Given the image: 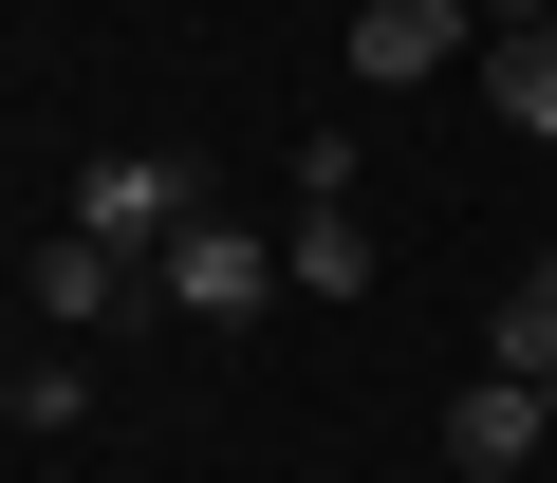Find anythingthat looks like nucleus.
Wrapping results in <instances>:
<instances>
[{
  "label": "nucleus",
  "mask_w": 557,
  "mask_h": 483,
  "mask_svg": "<svg viewBox=\"0 0 557 483\" xmlns=\"http://www.w3.org/2000/svg\"><path fill=\"white\" fill-rule=\"evenodd\" d=\"M149 298H168V317H223V335H242L260 298H298V280H278V242H242V223L205 205V223H168V242H149Z\"/></svg>",
  "instance_id": "nucleus-1"
},
{
  "label": "nucleus",
  "mask_w": 557,
  "mask_h": 483,
  "mask_svg": "<svg viewBox=\"0 0 557 483\" xmlns=\"http://www.w3.org/2000/svg\"><path fill=\"white\" fill-rule=\"evenodd\" d=\"M168 223H205V168L186 149H94L75 168V242H131V261H149Z\"/></svg>",
  "instance_id": "nucleus-2"
},
{
  "label": "nucleus",
  "mask_w": 557,
  "mask_h": 483,
  "mask_svg": "<svg viewBox=\"0 0 557 483\" xmlns=\"http://www.w3.org/2000/svg\"><path fill=\"white\" fill-rule=\"evenodd\" d=\"M465 38H483V0H354V75H372V94H409V75H446Z\"/></svg>",
  "instance_id": "nucleus-3"
},
{
  "label": "nucleus",
  "mask_w": 557,
  "mask_h": 483,
  "mask_svg": "<svg viewBox=\"0 0 557 483\" xmlns=\"http://www.w3.org/2000/svg\"><path fill=\"white\" fill-rule=\"evenodd\" d=\"M131 298H149V261H131V242H75V223L38 242V317H57V335H112Z\"/></svg>",
  "instance_id": "nucleus-4"
},
{
  "label": "nucleus",
  "mask_w": 557,
  "mask_h": 483,
  "mask_svg": "<svg viewBox=\"0 0 557 483\" xmlns=\"http://www.w3.org/2000/svg\"><path fill=\"white\" fill-rule=\"evenodd\" d=\"M539 428H557V391H520V372H483V391L446 409V465H465V483H520V465H539Z\"/></svg>",
  "instance_id": "nucleus-5"
},
{
  "label": "nucleus",
  "mask_w": 557,
  "mask_h": 483,
  "mask_svg": "<svg viewBox=\"0 0 557 483\" xmlns=\"http://www.w3.org/2000/svg\"><path fill=\"white\" fill-rule=\"evenodd\" d=\"M278 280H298V298H372V223L354 205H298V223H278Z\"/></svg>",
  "instance_id": "nucleus-6"
},
{
  "label": "nucleus",
  "mask_w": 557,
  "mask_h": 483,
  "mask_svg": "<svg viewBox=\"0 0 557 483\" xmlns=\"http://www.w3.org/2000/svg\"><path fill=\"white\" fill-rule=\"evenodd\" d=\"M483 94H502V112H520V131L557 149V20H520V38H483Z\"/></svg>",
  "instance_id": "nucleus-7"
},
{
  "label": "nucleus",
  "mask_w": 557,
  "mask_h": 483,
  "mask_svg": "<svg viewBox=\"0 0 557 483\" xmlns=\"http://www.w3.org/2000/svg\"><path fill=\"white\" fill-rule=\"evenodd\" d=\"M502 372H520V391H557V261H520V280H502Z\"/></svg>",
  "instance_id": "nucleus-8"
},
{
  "label": "nucleus",
  "mask_w": 557,
  "mask_h": 483,
  "mask_svg": "<svg viewBox=\"0 0 557 483\" xmlns=\"http://www.w3.org/2000/svg\"><path fill=\"white\" fill-rule=\"evenodd\" d=\"M20 428H38V446H75V428H94V335H75V354H38V372H20Z\"/></svg>",
  "instance_id": "nucleus-9"
},
{
  "label": "nucleus",
  "mask_w": 557,
  "mask_h": 483,
  "mask_svg": "<svg viewBox=\"0 0 557 483\" xmlns=\"http://www.w3.org/2000/svg\"><path fill=\"white\" fill-rule=\"evenodd\" d=\"M520 20H557V0H483V38H520Z\"/></svg>",
  "instance_id": "nucleus-10"
},
{
  "label": "nucleus",
  "mask_w": 557,
  "mask_h": 483,
  "mask_svg": "<svg viewBox=\"0 0 557 483\" xmlns=\"http://www.w3.org/2000/svg\"><path fill=\"white\" fill-rule=\"evenodd\" d=\"M0 428H20V372H0Z\"/></svg>",
  "instance_id": "nucleus-11"
}]
</instances>
